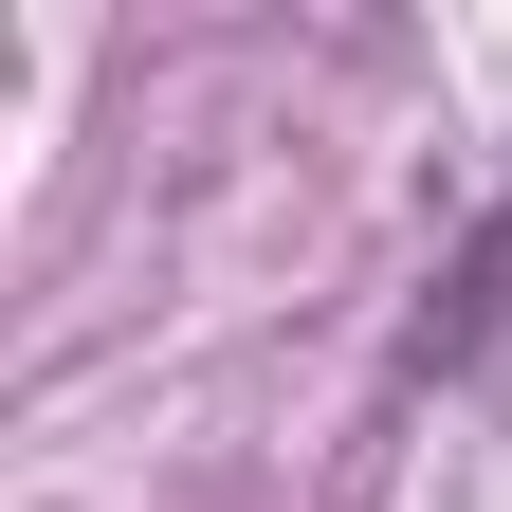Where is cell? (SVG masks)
Returning <instances> with one entry per match:
<instances>
[{
	"label": "cell",
	"instance_id": "6da1fadb",
	"mask_svg": "<svg viewBox=\"0 0 512 512\" xmlns=\"http://www.w3.org/2000/svg\"><path fill=\"white\" fill-rule=\"evenodd\" d=\"M494 293H512V220L476 238V275H458V311H439V348H458V330H476V311H494Z\"/></svg>",
	"mask_w": 512,
	"mask_h": 512
}]
</instances>
